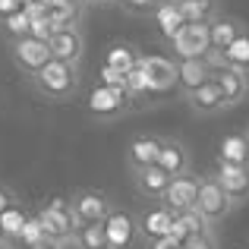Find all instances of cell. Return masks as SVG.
Returning a JSON list of instances; mask_svg holds the SVG:
<instances>
[{"mask_svg":"<svg viewBox=\"0 0 249 249\" xmlns=\"http://www.w3.org/2000/svg\"><path fill=\"white\" fill-rule=\"evenodd\" d=\"M10 243V237H6V231H3V221H0V246H6Z\"/></svg>","mask_w":249,"mask_h":249,"instance_id":"40","label":"cell"},{"mask_svg":"<svg viewBox=\"0 0 249 249\" xmlns=\"http://www.w3.org/2000/svg\"><path fill=\"white\" fill-rule=\"evenodd\" d=\"M186 104H189V110L199 114V117H214V114H221V110H227L224 107V95H221V85L214 79H208L205 85H199L196 91H189Z\"/></svg>","mask_w":249,"mask_h":249,"instance_id":"17","label":"cell"},{"mask_svg":"<svg viewBox=\"0 0 249 249\" xmlns=\"http://www.w3.org/2000/svg\"><path fill=\"white\" fill-rule=\"evenodd\" d=\"M246 136H249V133H246Z\"/></svg>","mask_w":249,"mask_h":249,"instance_id":"42","label":"cell"},{"mask_svg":"<svg viewBox=\"0 0 249 249\" xmlns=\"http://www.w3.org/2000/svg\"><path fill=\"white\" fill-rule=\"evenodd\" d=\"M48 3V10H54V6H73V3H82V0H44Z\"/></svg>","mask_w":249,"mask_h":249,"instance_id":"38","label":"cell"},{"mask_svg":"<svg viewBox=\"0 0 249 249\" xmlns=\"http://www.w3.org/2000/svg\"><path fill=\"white\" fill-rule=\"evenodd\" d=\"M82 6L85 3H73V6H54L48 10V19L54 25V32H63V29H76L82 19Z\"/></svg>","mask_w":249,"mask_h":249,"instance_id":"28","label":"cell"},{"mask_svg":"<svg viewBox=\"0 0 249 249\" xmlns=\"http://www.w3.org/2000/svg\"><path fill=\"white\" fill-rule=\"evenodd\" d=\"M145 249H183V243L177 237H161V240H148Z\"/></svg>","mask_w":249,"mask_h":249,"instance_id":"35","label":"cell"},{"mask_svg":"<svg viewBox=\"0 0 249 249\" xmlns=\"http://www.w3.org/2000/svg\"><path fill=\"white\" fill-rule=\"evenodd\" d=\"M51 54H54V60H63V63H73V67H79L82 57H85V35L82 29L76 25V29H63V32H54V38H51Z\"/></svg>","mask_w":249,"mask_h":249,"instance_id":"12","label":"cell"},{"mask_svg":"<svg viewBox=\"0 0 249 249\" xmlns=\"http://www.w3.org/2000/svg\"><path fill=\"white\" fill-rule=\"evenodd\" d=\"M117 3H120L126 13H133V16H152V10L158 6V0H117Z\"/></svg>","mask_w":249,"mask_h":249,"instance_id":"32","label":"cell"},{"mask_svg":"<svg viewBox=\"0 0 249 249\" xmlns=\"http://www.w3.org/2000/svg\"><path fill=\"white\" fill-rule=\"evenodd\" d=\"M212 227L214 224L199 212V208H186V212L174 214V231H170V237H177L183 243L186 237H196V233H212Z\"/></svg>","mask_w":249,"mask_h":249,"instance_id":"21","label":"cell"},{"mask_svg":"<svg viewBox=\"0 0 249 249\" xmlns=\"http://www.w3.org/2000/svg\"><path fill=\"white\" fill-rule=\"evenodd\" d=\"M183 249H218V237L212 233H196V237L183 240Z\"/></svg>","mask_w":249,"mask_h":249,"instance_id":"33","label":"cell"},{"mask_svg":"<svg viewBox=\"0 0 249 249\" xmlns=\"http://www.w3.org/2000/svg\"><path fill=\"white\" fill-rule=\"evenodd\" d=\"M177 6H180L186 22H212V19L218 16L214 0H177Z\"/></svg>","mask_w":249,"mask_h":249,"instance_id":"25","label":"cell"},{"mask_svg":"<svg viewBox=\"0 0 249 249\" xmlns=\"http://www.w3.org/2000/svg\"><path fill=\"white\" fill-rule=\"evenodd\" d=\"M218 161H227V164H249V136H224Z\"/></svg>","mask_w":249,"mask_h":249,"instance_id":"24","label":"cell"},{"mask_svg":"<svg viewBox=\"0 0 249 249\" xmlns=\"http://www.w3.org/2000/svg\"><path fill=\"white\" fill-rule=\"evenodd\" d=\"M224 60H227V67H237L243 73H249V35L246 32L224 51Z\"/></svg>","mask_w":249,"mask_h":249,"instance_id":"29","label":"cell"},{"mask_svg":"<svg viewBox=\"0 0 249 249\" xmlns=\"http://www.w3.org/2000/svg\"><path fill=\"white\" fill-rule=\"evenodd\" d=\"M104 63L114 67V70H123V73H133V70L139 67V54H136V48H129V44H114V48H107Z\"/></svg>","mask_w":249,"mask_h":249,"instance_id":"27","label":"cell"},{"mask_svg":"<svg viewBox=\"0 0 249 249\" xmlns=\"http://www.w3.org/2000/svg\"><path fill=\"white\" fill-rule=\"evenodd\" d=\"M196 199H199V177L189 170V174L170 177L164 196H161V205H167L174 214H180L186 208H196Z\"/></svg>","mask_w":249,"mask_h":249,"instance_id":"7","label":"cell"},{"mask_svg":"<svg viewBox=\"0 0 249 249\" xmlns=\"http://www.w3.org/2000/svg\"><path fill=\"white\" fill-rule=\"evenodd\" d=\"M73 249H107V233H104V221L101 224H82L73 233Z\"/></svg>","mask_w":249,"mask_h":249,"instance_id":"23","label":"cell"},{"mask_svg":"<svg viewBox=\"0 0 249 249\" xmlns=\"http://www.w3.org/2000/svg\"><path fill=\"white\" fill-rule=\"evenodd\" d=\"M152 22L158 25L161 38L164 41H170V38L177 35V32L186 25V19H183L180 6H177V0H158V6L152 10Z\"/></svg>","mask_w":249,"mask_h":249,"instance_id":"20","label":"cell"},{"mask_svg":"<svg viewBox=\"0 0 249 249\" xmlns=\"http://www.w3.org/2000/svg\"><path fill=\"white\" fill-rule=\"evenodd\" d=\"M158 155H161V139L158 136L139 133V136H133L129 145H126V167L129 170L152 167V164H158Z\"/></svg>","mask_w":249,"mask_h":249,"instance_id":"15","label":"cell"},{"mask_svg":"<svg viewBox=\"0 0 249 249\" xmlns=\"http://www.w3.org/2000/svg\"><path fill=\"white\" fill-rule=\"evenodd\" d=\"M22 3H29V0H22Z\"/></svg>","mask_w":249,"mask_h":249,"instance_id":"41","label":"cell"},{"mask_svg":"<svg viewBox=\"0 0 249 249\" xmlns=\"http://www.w3.org/2000/svg\"><path fill=\"white\" fill-rule=\"evenodd\" d=\"M158 167L167 177H180L193 170V155H189L186 142L180 139H161V155H158Z\"/></svg>","mask_w":249,"mask_h":249,"instance_id":"14","label":"cell"},{"mask_svg":"<svg viewBox=\"0 0 249 249\" xmlns=\"http://www.w3.org/2000/svg\"><path fill=\"white\" fill-rule=\"evenodd\" d=\"M104 233H107V249H133L139 237V221L123 208H110L104 218Z\"/></svg>","mask_w":249,"mask_h":249,"instance_id":"8","label":"cell"},{"mask_svg":"<svg viewBox=\"0 0 249 249\" xmlns=\"http://www.w3.org/2000/svg\"><path fill=\"white\" fill-rule=\"evenodd\" d=\"M0 32H3L6 41H16V38H25L32 35V19L25 10H16L10 16H0Z\"/></svg>","mask_w":249,"mask_h":249,"instance_id":"26","label":"cell"},{"mask_svg":"<svg viewBox=\"0 0 249 249\" xmlns=\"http://www.w3.org/2000/svg\"><path fill=\"white\" fill-rule=\"evenodd\" d=\"M139 67H142V73H145V79H148V89H152L155 95H161V91H167V89L177 85V60L174 57L148 54V57H139Z\"/></svg>","mask_w":249,"mask_h":249,"instance_id":"9","label":"cell"},{"mask_svg":"<svg viewBox=\"0 0 249 249\" xmlns=\"http://www.w3.org/2000/svg\"><path fill=\"white\" fill-rule=\"evenodd\" d=\"M196 208H199L212 224H218V221H224L237 205L231 202V196L224 193V186L218 183L214 174H199V199H196Z\"/></svg>","mask_w":249,"mask_h":249,"instance_id":"4","label":"cell"},{"mask_svg":"<svg viewBox=\"0 0 249 249\" xmlns=\"http://www.w3.org/2000/svg\"><path fill=\"white\" fill-rule=\"evenodd\" d=\"M13 205H16V196H13V189H6L3 183H0V214H6Z\"/></svg>","mask_w":249,"mask_h":249,"instance_id":"36","label":"cell"},{"mask_svg":"<svg viewBox=\"0 0 249 249\" xmlns=\"http://www.w3.org/2000/svg\"><path fill=\"white\" fill-rule=\"evenodd\" d=\"M29 82L41 98H48V101H54V104H63L79 89V67L63 63V60H51L48 67H41Z\"/></svg>","mask_w":249,"mask_h":249,"instance_id":"1","label":"cell"},{"mask_svg":"<svg viewBox=\"0 0 249 249\" xmlns=\"http://www.w3.org/2000/svg\"><path fill=\"white\" fill-rule=\"evenodd\" d=\"M0 221H3L6 237H10V240H16V237H19V231H22V224H25V214H19V208L13 205L6 214H0Z\"/></svg>","mask_w":249,"mask_h":249,"instance_id":"31","label":"cell"},{"mask_svg":"<svg viewBox=\"0 0 249 249\" xmlns=\"http://www.w3.org/2000/svg\"><path fill=\"white\" fill-rule=\"evenodd\" d=\"M85 6H110V3H117V0H82Z\"/></svg>","mask_w":249,"mask_h":249,"instance_id":"39","label":"cell"},{"mask_svg":"<svg viewBox=\"0 0 249 249\" xmlns=\"http://www.w3.org/2000/svg\"><path fill=\"white\" fill-rule=\"evenodd\" d=\"M22 249H63L60 243H54V240H44V243H35V246H22Z\"/></svg>","mask_w":249,"mask_h":249,"instance_id":"37","label":"cell"},{"mask_svg":"<svg viewBox=\"0 0 249 249\" xmlns=\"http://www.w3.org/2000/svg\"><path fill=\"white\" fill-rule=\"evenodd\" d=\"M35 218L41 221L44 237L54 240V243H60V246H67L70 240H73V233L79 231V221H76V214H73L70 199H60V196L51 199V202H44V205L35 212Z\"/></svg>","mask_w":249,"mask_h":249,"instance_id":"2","label":"cell"},{"mask_svg":"<svg viewBox=\"0 0 249 249\" xmlns=\"http://www.w3.org/2000/svg\"><path fill=\"white\" fill-rule=\"evenodd\" d=\"M126 101H129V95L123 89H110V85L98 82L95 89H91V95H89V110L98 117V120H107V117L123 114V110L129 107Z\"/></svg>","mask_w":249,"mask_h":249,"instance_id":"10","label":"cell"},{"mask_svg":"<svg viewBox=\"0 0 249 249\" xmlns=\"http://www.w3.org/2000/svg\"><path fill=\"white\" fill-rule=\"evenodd\" d=\"M32 35L41 38V41H51V38H54V25H51V19H48V16L32 19Z\"/></svg>","mask_w":249,"mask_h":249,"instance_id":"34","label":"cell"},{"mask_svg":"<svg viewBox=\"0 0 249 249\" xmlns=\"http://www.w3.org/2000/svg\"><path fill=\"white\" fill-rule=\"evenodd\" d=\"M214 177H218V183L224 186V193L231 196L233 205H243L249 199V164H227V161H218Z\"/></svg>","mask_w":249,"mask_h":249,"instance_id":"11","label":"cell"},{"mask_svg":"<svg viewBox=\"0 0 249 249\" xmlns=\"http://www.w3.org/2000/svg\"><path fill=\"white\" fill-rule=\"evenodd\" d=\"M136 221H139V237H145V243L148 240L170 237V231H174V212H170L167 205H161V202L155 208H148V212Z\"/></svg>","mask_w":249,"mask_h":249,"instance_id":"19","label":"cell"},{"mask_svg":"<svg viewBox=\"0 0 249 249\" xmlns=\"http://www.w3.org/2000/svg\"><path fill=\"white\" fill-rule=\"evenodd\" d=\"M19 243L22 246H35V243H44V227H41V221L35 218V214H32V218H25V224H22V231H19Z\"/></svg>","mask_w":249,"mask_h":249,"instance_id":"30","label":"cell"},{"mask_svg":"<svg viewBox=\"0 0 249 249\" xmlns=\"http://www.w3.org/2000/svg\"><path fill=\"white\" fill-rule=\"evenodd\" d=\"M208 29H212V48L214 51H227L243 35V22L233 19V16H224V13H218V16L208 22Z\"/></svg>","mask_w":249,"mask_h":249,"instance_id":"22","label":"cell"},{"mask_svg":"<svg viewBox=\"0 0 249 249\" xmlns=\"http://www.w3.org/2000/svg\"><path fill=\"white\" fill-rule=\"evenodd\" d=\"M214 82L221 85V95H224V107H237L249 98V73L237 67H224L214 73Z\"/></svg>","mask_w":249,"mask_h":249,"instance_id":"13","label":"cell"},{"mask_svg":"<svg viewBox=\"0 0 249 249\" xmlns=\"http://www.w3.org/2000/svg\"><path fill=\"white\" fill-rule=\"evenodd\" d=\"M70 205H73V214H76V221H79V227H82V224H101V221L110 214L114 202H110V196L101 193V189H76L73 199H70Z\"/></svg>","mask_w":249,"mask_h":249,"instance_id":"6","label":"cell"},{"mask_svg":"<svg viewBox=\"0 0 249 249\" xmlns=\"http://www.w3.org/2000/svg\"><path fill=\"white\" fill-rule=\"evenodd\" d=\"M10 57H13L16 70L25 76V79H32V76H35L41 67H48V63L54 60L51 44L41 41V38H35V35H25V38L10 41Z\"/></svg>","mask_w":249,"mask_h":249,"instance_id":"3","label":"cell"},{"mask_svg":"<svg viewBox=\"0 0 249 249\" xmlns=\"http://www.w3.org/2000/svg\"><path fill=\"white\" fill-rule=\"evenodd\" d=\"M129 174H133V186H136V193H139L142 199L161 202V196H164L170 177H167L158 164H152V167H139V170H129Z\"/></svg>","mask_w":249,"mask_h":249,"instance_id":"18","label":"cell"},{"mask_svg":"<svg viewBox=\"0 0 249 249\" xmlns=\"http://www.w3.org/2000/svg\"><path fill=\"white\" fill-rule=\"evenodd\" d=\"M208 79H214V70L208 67L205 57H193V60H177V89L183 95L196 91L199 85H205Z\"/></svg>","mask_w":249,"mask_h":249,"instance_id":"16","label":"cell"},{"mask_svg":"<svg viewBox=\"0 0 249 249\" xmlns=\"http://www.w3.org/2000/svg\"><path fill=\"white\" fill-rule=\"evenodd\" d=\"M167 44L174 51V60L205 57L212 51V29H208V22H186Z\"/></svg>","mask_w":249,"mask_h":249,"instance_id":"5","label":"cell"}]
</instances>
